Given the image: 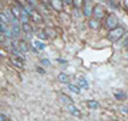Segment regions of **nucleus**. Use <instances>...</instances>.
I'll return each instance as SVG.
<instances>
[{
	"mask_svg": "<svg viewBox=\"0 0 128 121\" xmlns=\"http://www.w3.org/2000/svg\"><path fill=\"white\" fill-rule=\"evenodd\" d=\"M10 62H11L12 64H14V67L20 68V69H22V68L24 67V62H23V58H22V57L12 56V57H10Z\"/></svg>",
	"mask_w": 128,
	"mask_h": 121,
	"instance_id": "obj_5",
	"label": "nucleus"
},
{
	"mask_svg": "<svg viewBox=\"0 0 128 121\" xmlns=\"http://www.w3.org/2000/svg\"><path fill=\"white\" fill-rule=\"evenodd\" d=\"M66 109H68V111H69L71 115H74V116H76V117H80V116H81V111H80L72 103H68V104H66Z\"/></svg>",
	"mask_w": 128,
	"mask_h": 121,
	"instance_id": "obj_6",
	"label": "nucleus"
},
{
	"mask_svg": "<svg viewBox=\"0 0 128 121\" xmlns=\"http://www.w3.org/2000/svg\"><path fill=\"white\" fill-rule=\"evenodd\" d=\"M82 9H84V15L87 16V17H90V16L93 14V9H94V6H93V4H92L91 0H85Z\"/></svg>",
	"mask_w": 128,
	"mask_h": 121,
	"instance_id": "obj_3",
	"label": "nucleus"
},
{
	"mask_svg": "<svg viewBox=\"0 0 128 121\" xmlns=\"http://www.w3.org/2000/svg\"><path fill=\"white\" fill-rule=\"evenodd\" d=\"M12 39H16V38H18L20 36V33H21V27H20V24L17 23V24H12Z\"/></svg>",
	"mask_w": 128,
	"mask_h": 121,
	"instance_id": "obj_8",
	"label": "nucleus"
},
{
	"mask_svg": "<svg viewBox=\"0 0 128 121\" xmlns=\"http://www.w3.org/2000/svg\"><path fill=\"white\" fill-rule=\"evenodd\" d=\"M41 64H44V65H50L51 62L48 59H46V58H42V59H41Z\"/></svg>",
	"mask_w": 128,
	"mask_h": 121,
	"instance_id": "obj_21",
	"label": "nucleus"
},
{
	"mask_svg": "<svg viewBox=\"0 0 128 121\" xmlns=\"http://www.w3.org/2000/svg\"><path fill=\"white\" fill-rule=\"evenodd\" d=\"M84 3H85V0H74V6L75 9H81V7L84 6Z\"/></svg>",
	"mask_w": 128,
	"mask_h": 121,
	"instance_id": "obj_18",
	"label": "nucleus"
},
{
	"mask_svg": "<svg viewBox=\"0 0 128 121\" xmlns=\"http://www.w3.org/2000/svg\"><path fill=\"white\" fill-rule=\"evenodd\" d=\"M86 104H87V107L90 109H98L99 108V103L97 100H87Z\"/></svg>",
	"mask_w": 128,
	"mask_h": 121,
	"instance_id": "obj_14",
	"label": "nucleus"
},
{
	"mask_svg": "<svg viewBox=\"0 0 128 121\" xmlns=\"http://www.w3.org/2000/svg\"><path fill=\"white\" fill-rule=\"evenodd\" d=\"M51 6L53 7L54 10H57V11H62V9H63V0H51Z\"/></svg>",
	"mask_w": 128,
	"mask_h": 121,
	"instance_id": "obj_7",
	"label": "nucleus"
},
{
	"mask_svg": "<svg viewBox=\"0 0 128 121\" xmlns=\"http://www.w3.org/2000/svg\"><path fill=\"white\" fill-rule=\"evenodd\" d=\"M88 26H90V28H92V29H98L100 27L99 20H97V18H91L90 22H88Z\"/></svg>",
	"mask_w": 128,
	"mask_h": 121,
	"instance_id": "obj_10",
	"label": "nucleus"
},
{
	"mask_svg": "<svg viewBox=\"0 0 128 121\" xmlns=\"http://www.w3.org/2000/svg\"><path fill=\"white\" fill-rule=\"evenodd\" d=\"M68 88H69V91L76 93V94L80 93V86L78 85L76 86V85H74V84H68Z\"/></svg>",
	"mask_w": 128,
	"mask_h": 121,
	"instance_id": "obj_16",
	"label": "nucleus"
},
{
	"mask_svg": "<svg viewBox=\"0 0 128 121\" xmlns=\"http://www.w3.org/2000/svg\"><path fill=\"white\" fill-rule=\"evenodd\" d=\"M117 24H118V18H117V16L114 14H110L106 17V20H105V27H106L109 30H111V29L116 28Z\"/></svg>",
	"mask_w": 128,
	"mask_h": 121,
	"instance_id": "obj_2",
	"label": "nucleus"
},
{
	"mask_svg": "<svg viewBox=\"0 0 128 121\" xmlns=\"http://www.w3.org/2000/svg\"><path fill=\"white\" fill-rule=\"evenodd\" d=\"M38 35H39V38H40L41 40H45V39H47V38H48L47 33H46V30H44V32H39V33H38Z\"/></svg>",
	"mask_w": 128,
	"mask_h": 121,
	"instance_id": "obj_20",
	"label": "nucleus"
},
{
	"mask_svg": "<svg viewBox=\"0 0 128 121\" xmlns=\"http://www.w3.org/2000/svg\"><path fill=\"white\" fill-rule=\"evenodd\" d=\"M124 34V28L123 27H116L115 29H111L108 34V39L112 43H116L121 39L122 36Z\"/></svg>",
	"mask_w": 128,
	"mask_h": 121,
	"instance_id": "obj_1",
	"label": "nucleus"
},
{
	"mask_svg": "<svg viewBox=\"0 0 128 121\" xmlns=\"http://www.w3.org/2000/svg\"><path fill=\"white\" fill-rule=\"evenodd\" d=\"M58 80H59V82H62V84H68L69 78H68V75H66L65 73H60V74L58 75Z\"/></svg>",
	"mask_w": 128,
	"mask_h": 121,
	"instance_id": "obj_15",
	"label": "nucleus"
},
{
	"mask_svg": "<svg viewBox=\"0 0 128 121\" xmlns=\"http://www.w3.org/2000/svg\"><path fill=\"white\" fill-rule=\"evenodd\" d=\"M123 4H124V6L128 9V0H123Z\"/></svg>",
	"mask_w": 128,
	"mask_h": 121,
	"instance_id": "obj_25",
	"label": "nucleus"
},
{
	"mask_svg": "<svg viewBox=\"0 0 128 121\" xmlns=\"http://www.w3.org/2000/svg\"><path fill=\"white\" fill-rule=\"evenodd\" d=\"M78 85L81 87V88H88V82H87V80H86L84 76H78Z\"/></svg>",
	"mask_w": 128,
	"mask_h": 121,
	"instance_id": "obj_9",
	"label": "nucleus"
},
{
	"mask_svg": "<svg viewBox=\"0 0 128 121\" xmlns=\"http://www.w3.org/2000/svg\"><path fill=\"white\" fill-rule=\"evenodd\" d=\"M30 16H32V17H34L33 20H34L36 23H41V22H42V18H41V16L38 14V12H35V11H32Z\"/></svg>",
	"mask_w": 128,
	"mask_h": 121,
	"instance_id": "obj_17",
	"label": "nucleus"
},
{
	"mask_svg": "<svg viewBox=\"0 0 128 121\" xmlns=\"http://www.w3.org/2000/svg\"><path fill=\"white\" fill-rule=\"evenodd\" d=\"M93 15H94V18H97V20H102V18H104V15H105V10H104V7L102 6V5H96L94 9H93Z\"/></svg>",
	"mask_w": 128,
	"mask_h": 121,
	"instance_id": "obj_4",
	"label": "nucleus"
},
{
	"mask_svg": "<svg viewBox=\"0 0 128 121\" xmlns=\"http://www.w3.org/2000/svg\"><path fill=\"white\" fill-rule=\"evenodd\" d=\"M64 4H66V5H70V4H72L74 3V0H63Z\"/></svg>",
	"mask_w": 128,
	"mask_h": 121,
	"instance_id": "obj_23",
	"label": "nucleus"
},
{
	"mask_svg": "<svg viewBox=\"0 0 128 121\" xmlns=\"http://www.w3.org/2000/svg\"><path fill=\"white\" fill-rule=\"evenodd\" d=\"M18 46H20L18 49H20V50H21L22 52H23V53H26V52H28V50H29V46H28V44L26 43L24 40H21V41H20V45H18Z\"/></svg>",
	"mask_w": 128,
	"mask_h": 121,
	"instance_id": "obj_12",
	"label": "nucleus"
},
{
	"mask_svg": "<svg viewBox=\"0 0 128 121\" xmlns=\"http://www.w3.org/2000/svg\"><path fill=\"white\" fill-rule=\"evenodd\" d=\"M22 30H23L26 34H28V36H30L33 34V29H32V27L29 26L28 23H22Z\"/></svg>",
	"mask_w": 128,
	"mask_h": 121,
	"instance_id": "obj_11",
	"label": "nucleus"
},
{
	"mask_svg": "<svg viewBox=\"0 0 128 121\" xmlns=\"http://www.w3.org/2000/svg\"><path fill=\"white\" fill-rule=\"evenodd\" d=\"M115 97H116V99H120V100L127 99V96L122 92H115Z\"/></svg>",
	"mask_w": 128,
	"mask_h": 121,
	"instance_id": "obj_19",
	"label": "nucleus"
},
{
	"mask_svg": "<svg viewBox=\"0 0 128 121\" xmlns=\"http://www.w3.org/2000/svg\"><path fill=\"white\" fill-rule=\"evenodd\" d=\"M0 116H1V120H0V121H6V115H5V114H1Z\"/></svg>",
	"mask_w": 128,
	"mask_h": 121,
	"instance_id": "obj_24",
	"label": "nucleus"
},
{
	"mask_svg": "<svg viewBox=\"0 0 128 121\" xmlns=\"http://www.w3.org/2000/svg\"><path fill=\"white\" fill-rule=\"evenodd\" d=\"M33 45H34L39 51H44L45 50V47H46L45 44H44L42 41H40V40H34V41H33Z\"/></svg>",
	"mask_w": 128,
	"mask_h": 121,
	"instance_id": "obj_13",
	"label": "nucleus"
},
{
	"mask_svg": "<svg viewBox=\"0 0 128 121\" xmlns=\"http://www.w3.org/2000/svg\"><path fill=\"white\" fill-rule=\"evenodd\" d=\"M123 46H124L126 49H128V36L124 39V40H123Z\"/></svg>",
	"mask_w": 128,
	"mask_h": 121,
	"instance_id": "obj_22",
	"label": "nucleus"
}]
</instances>
